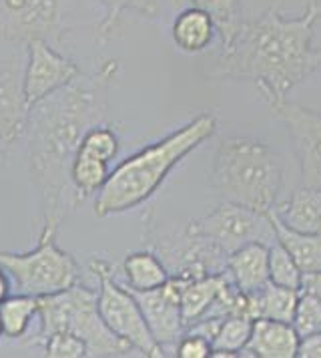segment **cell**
Masks as SVG:
<instances>
[{
    "instance_id": "obj_1",
    "label": "cell",
    "mask_w": 321,
    "mask_h": 358,
    "mask_svg": "<svg viewBox=\"0 0 321 358\" xmlns=\"http://www.w3.org/2000/svg\"><path fill=\"white\" fill-rule=\"evenodd\" d=\"M117 71L119 61L107 59L31 107L27 163L38 197L40 231L57 234L66 215L84 201L70 179V167L84 133L107 117Z\"/></svg>"
},
{
    "instance_id": "obj_2",
    "label": "cell",
    "mask_w": 321,
    "mask_h": 358,
    "mask_svg": "<svg viewBox=\"0 0 321 358\" xmlns=\"http://www.w3.org/2000/svg\"><path fill=\"white\" fill-rule=\"evenodd\" d=\"M281 0L251 20H243L239 33L215 57L211 77L253 83L269 105L285 101L321 66L315 47V24L321 20V2L309 0L297 17H285Z\"/></svg>"
},
{
    "instance_id": "obj_3",
    "label": "cell",
    "mask_w": 321,
    "mask_h": 358,
    "mask_svg": "<svg viewBox=\"0 0 321 358\" xmlns=\"http://www.w3.org/2000/svg\"><path fill=\"white\" fill-rule=\"evenodd\" d=\"M215 131L217 119L211 113H201L119 163L96 194V217H109L141 208L147 199L159 192L177 165L211 139Z\"/></svg>"
},
{
    "instance_id": "obj_4",
    "label": "cell",
    "mask_w": 321,
    "mask_h": 358,
    "mask_svg": "<svg viewBox=\"0 0 321 358\" xmlns=\"http://www.w3.org/2000/svg\"><path fill=\"white\" fill-rule=\"evenodd\" d=\"M281 155L253 137H227L213 157L211 185L223 197L257 212L269 213L283 189Z\"/></svg>"
},
{
    "instance_id": "obj_5",
    "label": "cell",
    "mask_w": 321,
    "mask_h": 358,
    "mask_svg": "<svg viewBox=\"0 0 321 358\" xmlns=\"http://www.w3.org/2000/svg\"><path fill=\"white\" fill-rule=\"evenodd\" d=\"M38 341L52 332H70L87 344V357L111 358L128 357L135 348L112 334L103 322L96 292L75 284L63 292L38 298Z\"/></svg>"
},
{
    "instance_id": "obj_6",
    "label": "cell",
    "mask_w": 321,
    "mask_h": 358,
    "mask_svg": "<svg viewBox=\"0 0 321 358\" xmlns=\"http://www.w3.org/2000/svg\"><path fill=\"white\" fill-rule=\"evenodd\" d=\"M54 236L40 231L29 252H0V266L20 294L43 298L79 284V262L57 244Z\"/></svg>"
},
{
    "instance_id": "obj_7",
    "label": "cell",
    "mask_w": 321,
    "mask_h": 358,
    "mask_svg": "<svg viewBox=\"0 0 321 358\" xmlns=\"http://www.w3.org/2000/svg\"><path fill=\"white\" fill-rule=\"evenodd\" d=\"M91 270L96 278V306L103 322L119 338L128 342L135 352L147 358L165 357V350L151 334L143 310L139 306L135 294L128 288L114 282L112 264L105 258H95L91 262Z\"/></svg>"
},
{
    "instance_id": "obj_8",
    "label": "cell",
    "mask_w": 321,
    "mask_h": 358,
    "mask_svg": "<svg viewBox=\"0 0 321 358\" xmlns=\"http://www.w3.org/2000/svg\"><path fill=\"white\" fill-rule=\"evenodd\" d=\"M66 29V0H0V38L18 47L32 41L59 45Z\"/></svg>"
},
{
    "instance_id": "obj_9",
    "label": "cell",
    "mask_w": 321,
    "mask_h": 358,
    "mask_svg": "<svg viewBox=\"0 0 321 358\" xmlns=\"http://www.w3.org/2000/svg\"><path fill=\"white\" fill-rule=\"evenodd\" d=\"M189 226L209 240L223 256H229L241 245L251 242L269 244L275 240L269 213L257 212L233 201H223L213 212L203 215L201 220H195Z\"/></svg>"
},
{
    "instance_id": "obj_10",
    "label": "cell",
    "mask_w": 321,
    "mask_h": 358,
    "mask_svg": "<svg viewBox=\"0 0 321 358\" xmlns=\"http://www.w3.org/2000/svg\"><path fill=\"white\" fill-rule=\"evenodd\" d=\"M269 107L288 131L304 185L321 189V111L288 99Z\"/></svg>"
},
{
    "instance_id": "obj_11",
    "label": "cell",
    "mask_w": 321,
    "mask_h": 358,
    "mask_svg": "<svg viewBox=\"0 0 321 358\" xmlns=\"http://www.w3.org/2000/svg\"><path fill=\"white\" fill-rule=\"evenodd\" d=\"M27 49L29 61L24 66V95L31 107L61 91L82 73L73 59L61 55L47 41H32Z\"/></svg>"
},
{
    "instance_id": "obj_12",
    "label": "cell",
    "mask_w": 321,
    "mask_h": 358,
    "mask_svg": "<svg viewBox=\"0 0 321 358\" xmlns=\"http://www.w3.org/2000/svg\"><path fill=\"white\" fill-rule=\"evenodd\" d=\"M133 294L143 310L151 334L159 342L165 355L169 350H175L177 342L187 330L181 310V278L171 276L169 282L163 284L160 288Z\"/></svg>"
},
{
    "instance_id": "obj_13",
    "label": "cell",
    "mask_w": 321,
    "mask_h": 358,
    "mask_svg": "<svg viewBox=\"0 0 321 358\" xmlns=\"http://www.w3.org/2000/svg\"><path fill=\"white\" fill-rule=\"evenodd\" d=\"M29 115L24 69L16 61H0V145H13L27 135Z\"/></svg>"
},
{
    "instance_id": "obj_14",
    "label": "cell",
    "mask_w": 321,
    "mask_h": 358,
    "mask_svg": "<svg viewBox=\"0 0 321 358\" xmlns=\"http://www.w3.org/2000/svg\"><path fill=\"white\" fill-rule=\"evenodd\" d=\"M299 348V334L291 322L255 318L251 336L243 352L255 358H295Z\"/></svg>"
},
{
    "instance_id": "obj_15",
    "label": "cell",
    "mask_w": 321,
    "mask_h": 358,
    "mask_svg": "<svg viewBox=\"0 0 321 358\" xmlns=\"http://www.w3.org/2000/svg\"><path fill=\"white\" fill-rule=\"evenodd\" d=\"M227 274L243 294L259 292L269 282V244L251 242L227 256Z\"/></svg>"
},
{
    "instance_id": "obj_16",
    "label": "cell",
    "mask_w": 321,
    "mask_h": 358,
    "mask_svg": "<svg viewBox=\"0 0 321 358\" xmlns=\"http://www.w3.org/2000/svg\"><path fill=\"white\" fill-rule=\"evenodd\" d=\"M181 278V310H183L185 326H191L193 322L207 316L213 304L231 286V278L227 270L197 278Z\"/></svg>"
},
{
    "instance_id": "obj_17",
    "label": "cell",
    "mask_w": 321,
    "mask_h": 358,
    "mask_svg": "<svg viewBox=\"0 0 321 358\" xmlns=\"http://www.w3.org/2000/svg\"><path fill=\"white\" fill-rule=\"evenodd\" d=\"M171 36H173V43L179 50H183L187 55H199V52L211 49V45L217 36V27L205 10L187 4L173 18Z\"/></svg>"
},
{
    "instance_id": "obj_18",
    "label": "cell",
    "mask_w": 321,
    "mask_h": 358,
    "mask_svg": "<svg viewBox=\"0 0 321 358\" xmlns=\"http://www.w3.org/2000/svg\"><path fill=\"white\" fill-rule=\"evenodd\" d=\"M275 217L293 231L321 234V189L299 187L283 201L273 208Z\"/></svg>"
},
{
    "instance_id": "obj_19",
    "label": "cell",
    "mask_w": 321,
    "mask_h": 358,
    "mask_svg": "<svg viewBox=\"0 0 321 358\" xmlns=\"http://www.w3.org/2000/svg\"><path fill=\"white\" fill-rule=\"evenodd\" d=\"M100 4L105 17L100 20L96 33L100 41H107L114 33L119 20L125 13H135L144 18H159L169 10H177V8L181 10L191 2L189 0H100Z\"/></svg>"
},
{
    "instance_id": "obj_20",
    "label": "cell",
    "mask_w": 321,
    "mask_h": 358,
    "mask_svg": "<svg viewBox=\"0 0 321 358\" xmlns=\"http://www.w3.org/2000/svg\"><path fill=\"white\" fill-rule=\"evenodd\" d=\"M123 274L127 280V288L133 292H147L160 288L171 278V272L165 266V262L151 250H139L128 254L123 262Z\"/></svg>"
},
{
    "instance_id": "obj_21",
    "label": "cell",
    "mask_w": 321,
    "mask_h": 358,
    "mask_svg": "<svg viewBox=\"0 0 321 358\" xmlns=\"http://www.w3.org/2000/svg\"><path fill=\"white\" fill-rule=\"evenodd\" d=\"M269 215H271L273 231H275V242H279L288 250L291 258L299 266V270L304 274L321 272V234L293 231L275 217L273 210Z\"/></svg>"
},
{
    "instance_id": "obj_22",
    "label": "cell",
    "mask_w": 321,
    "mask_h": 358,
    "mask_svg": "<svg viewBox=\"0 0 321 358\" xmlns=\"http://www.w3.org/2000/svg\"><path fill=\"white\" fill-rule=\"evenodd\" d=\"M297 290L277 286L267 282L259 292L247 294V314L249 318H271L281 322H291L297 304Z\"/></svg>"
},
{
    "instance_id": "obj_23",
    "label": "cell",
    "mask_w": 321,
    "mask_h": 358,
    "mask_svg": "<svg viewBox=\"0 0 321 358\" xmlns=\"http://www.w3.org/2000/svg\"><path fill=\"white\" fill-rule=\"evenodd\" d=\"M38 316V298L29 294H15L0 302V320H2V332L4 338L20 341L32 320Z\"/></svg>"
},
{
    "instance_id": "obj_24",
    "label": "cell",
    "mask_w": 321,
    "mask_h": 358,
    "mask_svg": "<svg viewBox=\"0 0 321 358\" xmlns=\"http://www.w3.org/2000/svg\"><path fill=\"white\" fill-rule=\"evenodd\" d=\"M193 6L205 10L209 17L213 18L217 27V36H219V47L229 45L235 34L239 33L243 24V6L241 0H189Z\"/></svg>"
},
{
    "instance_id": "obj_25",
    "label": "cell",
    "mask_w": 321,
    "mask_h": 358,
    "mask_svg": "<svg viewBox=\"0 0 321 358\" xmlns=\"http://www.w3.org/2000/svg\"><path fill=\"white\" fill-rule=\"evenodd\" d=\"M253 320L247 316H225L213 336V355L211 357H241L249 336Z\"/></svg>"
},
{
    "instance_id": "obj_26",
    "label": "cell",
    "mask_w": 321,
    "mask_h": 358,
    "mask_svg": "<svg viewBox=\"0 0 321 358\" xmlns=\"http://www.w3.org/2000/svg\"><path fill=\"white\" fill-rule=\"evenodd\" d=\"M109 173H111L109 163L82 155V153L75 155V162L70 167V179L82 199L98 194L100 187L105 185V181L109 179Z\"/></svg>"
},
{
    "instance_id": "obj_27",
    "label": "cell",
    "mask_w": 321,
    "mask_h": 358,
    "mask_svg": "<svg viewBox=\"0 0 321 358\" xmlns=\"http://www.w3.org/2000/svg\"><path fill=\"white\" fill-rule=\"evenodd\" d=\"M301 280H304V272L291 258V254L279 242H273L269 245V282L299 292Z\"/></svg>"
},
{
    "instance_id": "obj_28",
    "label": "cell",
    "mask_w": 321,
    "mask_h": 358,
    "mask_svg": "<svg viewBox=\"0 0 321 358\" xmlns=\"http://www.w3.org/2000/svg\"><path fill=\"white\" fill-rule=\"evenodd\" d=\"M119 135L105 123H98L95 127L84 133L82 141H80L79 151L82 155H89V157H95V159H103V162L111 163L117 153H119Z\"/></svg>"
},
{
    "instance_id": "obj_29",
    "label": "cell",
    "mask_w": 321,
    "mask_h": 358,
    "mask_svg": "<svg viewBox=\"0 0 321 358\" xmlns=\"http://www.w3.org/2000/svg\"><path fill=\"white\" fill-rule=\"evenodd\" d=\"M291 324L299 334V338L321 332V302L313 294L299 290Z\"/></svg>"
},
{
    "instance_id": "obj_30",
    "label": "cell",
    "mask_w": 321,
    "mask_h": 358,
    "mask_svg": "<svg viewBox=\"0 0 321 358\" xmlns=\"http://www.w3.org/2000/svg\"><path fill=\"white\" fill-rule=\"evenodd\" d=\"M45 357L48 358H82L87 357V344L70 332H52L43 338Z\"/></svg>"
},
{
    "instance_id": "obj_31",
    "label": "cell",
    "mask_w": 321,
    "mask_h": 358,
    "mask_svg": "<svg viewBox=\"0 0 321 358\" xmlns=\"http://www.w3.org/2000/svg\"><path fill=\"white\" fill-rule=\"evenodd\" d=\"M173 352L179 358H207L213 355V344L203 334L185 330V334L179 338Z\"/></svg>"
},
{
    "instance_id": "obj_32",
    "label": "cell",
    "mask_w": 321,
    "mask_h": 358,
    "mask_svg": "<svg viewBox=\"0 0 321 358\" xmlns=\"http://www.w3.org/2000/svg\"><path fill=\"white\" fill-rule=\"evenodd\" d=\"M299 358H321V332L309 334L299 338V348H297Z\"/></svg>"
},
{
    "instance_id": "obj_33",
    "label": "cell",
    "mask_w": 321,
    "mask_h": 358,
    "mask_svg": "<svg viewBox=\"0 0 321 358\" xmlns=\"http://www.w3.org/2000/svg\"><path fill=\"white\" fill-rule=\"evenodd\" d=\"M301 290L304 292L313 294L321 302V272H313V274H304L301 280Z\"/></svg>"
},
{
    "instance_id": "obj_34",
    "label": "cell",
    "mask_w": 321,
    "mask_h": 358,
    "mask_svg": "<svg viewBox=\"0 0 321 358\" xmlns=\"http://www.w3.org/2000/svg\"><path fill=\"white\" fill-rule=\"evenodd\" d=\"M10 276L6 274V270L0 266V302L2 300H6L8 296H10Z\"/></svg>"
},
{
    "instance_id": "obj_35",
    "label": "cell",
    "mask_w": 321,
    "mask_h": 358,
    "mask_svg": "<svg viewBox=\"0 0 321 358\" xmlns=\"http://www.w3.org/2000/svg\"><path fill=\"white\" fill-rule=\"evenodd\" d=\"M2 167H4V153L0 151V171H2Z\"/></svg>"
},
{
    "instance_id": "obj_36",
    "label": "cell",
    "mask_w": 321,
    "mask_h": 358,
    "mask_svg": "<svg viewBox=\"0 0 321 358\" xmlns=\"http://www.w3.org/2000/svg\"><path fill=\"white\" fill-rule=\"evenodd\" d=\"M4 336V332H2V320H0V338Z\"/></svg>"
}]
</instances>
